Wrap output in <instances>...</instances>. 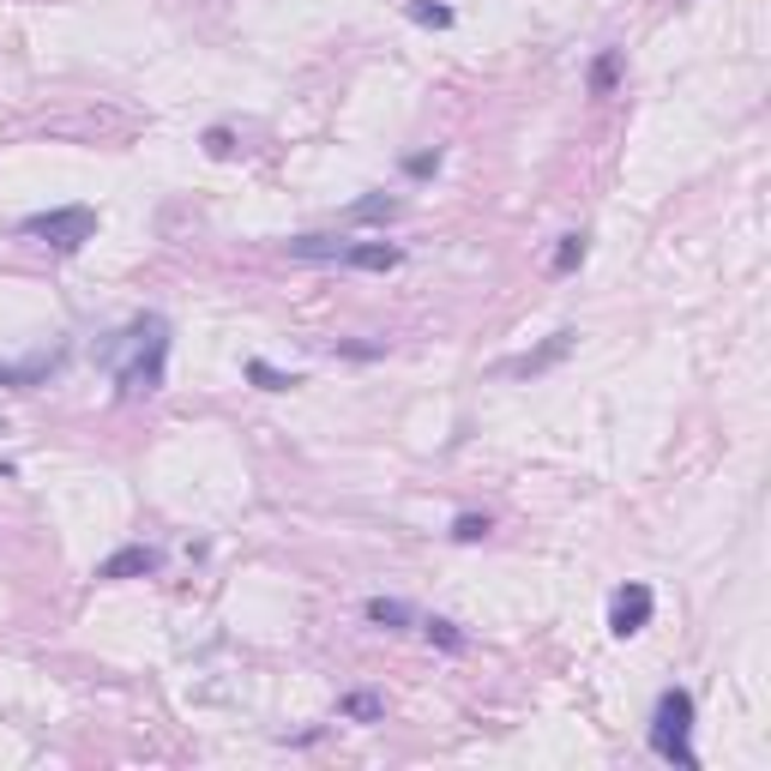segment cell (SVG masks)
<instances>
[{"label":"cell","instance_id":"d6986e66","mask_svg":"<svg viewBox=\"0 0 771 771\" xmlns=\"http://www.w3.org/2000/svg\"><path fill=\"white\" fill-rule=\"evenodd\" d=\"M434 170H441V145H428V151H410V158H404V175H410V182H428Z\"/></svg>","mask_w":771,"mask_h":771},{"label":"cell","instance_id":"52a82bcc","mask_svg":"<svg viewBox=\"0 0 771 771\" xmlns=\"http://www.w3.org/2000/svg\"><path fill=\"white\" fill-rule=\"evenodd\" d=\"M573 344H578V332H573V326H561V332H555V338H549V344H543V350H531V356H519V362H512V374H524V380H531V374H543V368H555V362H561V356H567V350H573Z\"/></svg>","mask_w":771,"mask_h":771},{"label":"cell","instance_id":"7a4b0ae2","mask_svg":"<svg viewBox=\"0 0 771 771\" xmlns=\"http://www.w3.org/2000/svg\"><path fill=\"white\" fill-rule=\"evenodd\" d=\"M651 753L663 765L699 771V753H693V693L687 687H663L658 712H651Z\"/></svg>","mask_w":771,"mask_h":771},{"label":"cell","instance_id":"ba28073f","mask_svg":"<svg viewBox=\"0 0 771 771\" xmlns=\"http://www.w3.org/2000/svg\"><path fill=\"white\" fill-rule=\"evenodd\" d=\"M55 368H61V350H55V356H36V362H0V386H12V392H31V386H43Z\"/></svg>","mask_w":771,"mask_h":771},{"label":"cell","instance_id":"9c48e42d","mask_svg":"<svg viewBox=\"0 0 771 771\" xmlns=\"http://www.w3.org/2000/svg\"><path fill=\"white\" fill-rule=\"evenodd\" d=\"M362 615H368L374 627H386V633H404V627L416 621L404 597H368V602H362Z\"/></svg>","mask_w":771,"mask_h":771},{"label":"cell","instance_id":"4fadbf2b","mask_svg":"<svg viewBox=\"0 0 771 771\" xmlns=\"http://www.w3.org/2000/svg\"><path fill=\"white\" fill-rule=\"evenodd\" d=\"M248 380L260 386V392H295V386H302V374H284V368H272L265 356H248Z\"/></svg>","mask_w":771,"mask_h":771},{"label":"cell","instance_id":"6da1fadb","mask_svg":"<svg viewBox=\"0 0 771 771\" xmlns=\"http://www.w3.org/2000/svg\"><path fill=\"white\" fill-rule=\"evenodd\" d=\"M115 350H127V362H115V398H151L163 392V374H170V326H163L158 314L133 319V326L121 332V344Z\"/></svg>","mask_w":771,"mask_h":771},{"label":"cell","instance_id":"e0dca14e","mask_svg":"<svg viewBox=\"0 0 771 771\" xmlns=\"http://www.w3.org/2000/svg\"><path fill=\"white\" fill-rule=\"evenodd\" d=\"M488 531H495V519H488V512H458V519H453V543H482V536Z\"/></svg>","mask_w":771,"mask_h":771},{"label":"cell","instance_id":"ffe728a7","mask_svg":"<svg viewBox=\"0 0 771 771\" xmlns=\"http://www.w3.org/2000/svg\"><path fill=\"white\" fill-rule=\"evenodd\" d=\"M205 151H211V158H229V151H236V133H229V127H211V133H205Z\"/></svg>","mask_w":771,"mask_h":771},{"label":"cell","instance_id":"ac0fdd59","mask_svg":"<svg viewBox=\"0 0 771 771\" xmlns=\"http://www.w3.org/2000/svg\"><path fill=\"white\" fill-rule=\"evenodd\" d=\"M422 633H428L441 651H465V633H458V621H446V615H428V621H422Z\"/></svg>","mask_w":771,"mask_h":771},{"label":"cell","instance_id":"2e32d148","mask_svg":"<svg viewBox=\"0 0 771 771\" xmlns=\"http://www.w3.org/2000/svg\"><path fill=\"white\" fill-rule=\"evenodd\" d=\"M344 253V241H332V236H295L290 241V260H338Z\"/></svg>","mask_w":771,"mask_h":771},{"label":"cell","instance_id":"7c38bea8","mask_svg":"<svg viewBox=\"0 0 771 771\" xmlns=\"http://www.w3.org/2000/svg\"><path fill=\"white\" fill-rule=\"evenodd\" d=\"M615 85H621V48H602L590 61V97H615Z\"/></svg>","mask_w":771,"mask_h":771},{"label":"cell","instance_id":"9a60e30c","mask_svg":"<svg viewBox=\"0 0 771 771\" xmlns=\"http://www.w3.org/2000/svg\"><path fill=\"white\" fill-rule=\"evenodd\" d=\"M404 12L422 24V31H453V24H458V12H453V7H441V0H410Z\"/></svg>","mask_w":771,"mask_h":771},{"label":"cell","instance_id":"5bb4252c","mask_svg":"<svg viewBox=\"0 0 771 771\" xmlns=\"http://www.w3.org/2000/svg\"><path fill=\"white\" fill-rule=\"evenodd\" d=\"M338 712L350 717V724H380V717H386V699H380V693H368V687H356V693H344Z\"/></svg>","mask_w":771,"mask_h":771},{"label":"cell","instance_id":"277c9868","mask_svg":"<svg viewBox=\"0 0 771 771\" xmlns=\"http://www.w3.org/2000/svg\"><path fill=\"white\" fill-rule=\"evenodd\" d=\"M651 615H658V597H651L645 578H627V585H615L609 597V633L615 639H639L651 627Z\"/></svg>","mask_w":771,"mask_h":771},{"label":"cell","instance_id":"8fae6325","mask_svg":"<svg viewBox=\"0 0 771 771\" xmlns=\"http://www.w3.org/2000/svg\"><path fill=\"white\" fill-rule=\"evenodd\" d=\"M398 217V199L392 193H368V199L344 205V224H392Z\"/></svg>","mask_w":771,"mask_h":771},{"label":"cell","instance_id":"3957f363","mask_svg":"<svg viewBox=\"0 0 771 771\" xmlns=\"http://www.w3.org/2000/svg\"><path fill=\"white\" fill-rule=\"evenodd\" d=\"M19 236L48 241L55 253H79L85 241L97 236V211H91V205H55V211H31V217H19Z\"/></svg>","mask_w":771,"mask_h":771},{"label":"cell","instance_id":"8992f818","mask_svg":"<svg viewBox=\"0 0 771 771\" xmlns=\"http://www.w3.org/2000/svg\"><path fill=\"white\" fill-rule=\"evenodd\" d=\"M338 265H350V272H398L404 265V248L398 241H344V253H338Z\"/></svg>","mask_w":771,"mask_h":771},{"label":"cell","instance_id":"5b68a950","mask_svg":"<svg viewBox=\"0 0 771 771\" xmlns=\"http://www.w3.org/2000/svg\"><path fill=\"white\" fill-rule=\"evenodd\" d=\"M158 567H163V555H158V549H151V543H121V549H115V555H109V561H102V567H97V578H109V585H121V578H151Z\"/></svg>","mask_w":771,"mask_h":771},{"label":"cell","instance_id":"7402d4cb","mask_svg":"<svg viewBox=\"0 0 771 771\" xmlns=\"http://www.w3.org/2000/svg\"><path fill=\"white\" fill-rule=\"evenodd\" d=\"M7 477H19V465H7V458H0V482H7Z\"/></svg>","mask_w":771,"mask_h":771},{"label":"cell","instance_id":"30bf717a","mask_svg":"<svg viewBox=\"0 0 771 771\" xmlns=\"http://www.w3.org/2000/svg\"><path fill=\"white\" fill-rule=\"evenodd\" d=\"M585 253H590V236H585V229H573V236H561V248L549 253V272H555V278H573L578 265H585Z\"/></svg>","mask_w":771,"mask_h":771},{"label":"cell","instance_id":"44dd1931","mask_svg":"<svg viewBox=\"0 0 771 771\" xmlns=\"http://www.w3.org/2000/svg\"><path fill=\"white\" fill-rule=\"evenodd\" d=\"M338 356H350V362H380L386 344H338Z\"/></svg>","mask_w":771,"mask_h":771}]
</instances>
